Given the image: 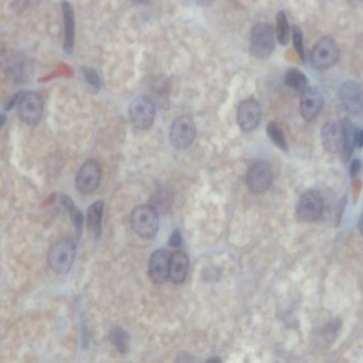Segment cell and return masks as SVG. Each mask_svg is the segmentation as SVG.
I'll return each instance as SVG.
<instances>
[{
  "label": "cell",
  "instance_id": "cell-1",
  "mask_svg": "<svg viewBox=\"0 0 363 363\" xmlns=\"http://www.w3.org/2000/svg\"><path fill=\"white\" fill-rule=\"evenodd\" d=\"M130 223L135 234L140 238H153L159 231V213L150 205L136 207L131 215Z\"/></svg>",
  "mask_w": 363,
  "mask_h": 363
},
{
  "label": "cell",
  "instance_id": "cell-2",
  "mask_svg": "<svg viewBox=\"0 0 363 363\" xmlns=\"http://www.w3.org/2000/svg\"><path fill=\"white\" fill-rule=\"evenodd\" d=\"M275 29L267 23L255 25L251 31L250 49L254 57L265 59L270 57L275 49Z\"/></svg>",
  "mask_w": 363,
  "mask_h": 363
},
{
  "label": "cell",
  "instance_id": "cell-3",
  "mask_svg": "<svg viewBox=\"0 0 363 363\" xmlns=\"http://www.w3.org/2000/svg\"><path fill=\"white\" fill-rule=\"evenodd\" d=\"M76 257V246L70 238H62L51 246L48 254L49 267L55 273L66 274L72 269Z\"/></svg>",
  "mask_w": 363,
  "mask_h": 363
},
{
  "label": "cell",
  "instance_id": "cell-4",
  "mask_svg": "<svg viewBox=\"0 0 363 363\" xmlns=\"http://www.w3.org/2000/svg\"><path fill=\"white\" fill-rule=\"evenodd\" d=\"M324 209V201L320 193L308 190L303 193L296 205V215L303 223H312L320 219Z\"/></svg>",
  "mask_w": 363,
  "mask_h": 363
},
{
  "label": "cell",
  "instance_id": "cell-5",
  "mask_svg": "<svg viewBox=\"0 0 363 363\" xmlns=\"http://www.w3.org/2000/svg\"><path fill=\"white\" fill-rule=\"evenodd\" d=\"M339 59V47L335 39L329 37H321L311 51L310 60L317 70L333 68Z\"/></svg>",
  "mask_w": 363,
  "mask_h": 363
},
{
  "label": "cell",
  "instance_id": "cell-6",
  "mask_svg": "<svg viewBox=\"0 0 363 363\" xmlns=\"http://www.w3.org/2000/svg\"><path fill=\"white\" fill-rule=\"evenodd\" d=\"M131 123L135 128L146 130L151 127L155 117V105L148 96L136 97L128 107Z\"/></svg>",
  "mask_w": 363,
  "mask_h": 363
},
{
  "label": "cell",
  "instance_id": "cell-7",
  "mask_svg": "<svg viewBox=\"0 0 363 363\" xmlns=\"http://www.w3.org/2000/svg\"><path fill=\"white\" fill-rule=\"evenodd\" d=\"M18 116L27 125L35 126L43 117L44 103L37 92H26L18 99Z\"/></svg>",
  "mask_w": 363,
  "mask_h": 363
},
{
  "label": "cell",
  "instance_id": "cell-8",
  "mask_svg": "<svg viewBox=\"0 0 363 363\" xmlns=\"http://www.w3.org/2000/svg\"><path fill=\"white\" fill-rule=\"evenodd\" d=\"M196 125L190 116L182 115L176 118L170 129V142L176 149H186L196 138Z\"/></svg>",
  "mask_w": 363,
  "mask_h": 363
},
{
  "label": "cell",
  "instance_id": "cell-9",
  "mask_svg": "<svg viewBox=\"0 0 363 363\" xmlns=\"http://www.w3.org/2000/svg\"><path fill=\"white\" fill-rule=\"evenodd\" d=\"M103 178L100 165L96 160L89 159L83 163L77 175L76 184L83 194H92L98 189Z\"/></svg>",
  "mask_w": 363,
  "mask_h": 363
},
{
  "label": "cell",
  "instance_id": "cell-10",
  "mask_svg": "<svg viewBox=\"0 0 363 363\" xmlns=\"http://www.w3.org/2000/svg\"><path fill=\"white\" fill-rule=\"evenodd\" d=\"M249 189L254 194H263L272 184L271 165L265 160L257 161L252 165L246 177Z\"/></svg>",
  "mask_w": 363,
  "mask_h": 363
},
{
  "label": "cell",
  "instance_id": "cell-11",
  "mask_svg": "<svg viewBox=\"0 0 363 363\" xmlns=\"http://www.w3.org/2000/svg\"><path fill=\"white\" fill-rule=\"evenodd\" d=\"M338 98L346 111L359 114L363 110V90L355 82H346L338 90Z\"/></svg>",
  "mask_w": 363,
  "mask_h": 363
},
{
  "label": "cell",
  "instance_id": "cell-12",
  "mask_svg": "<svg viewBox=\"0 0 363 363\" xmlns=\"http://www.w3.org/2000/svg\"><path fill=\"white\" fill-rule=\"evenodd\" d=\"M324 98L322 93L315 87H307L302 92L300 101V111L302 117L307 122L315 120L322 111Z\"/></svg>",
  "mask_w": 363,
  "mask_h": 363
},
{
  "label": "cell",
  "instance_id": "cell-13",
  "mask_svg": "<svg viewBox=\"0 0 363 363\" xmlns=\"http://www.w3.org/2000/svg\"><path fill=\"white\" fill-rule=\"evenodd\" d=\"M237 120L244 132H251L256 129L261 120V109L258 101L255 99L244 101L238 109Z\"/></svg>",
  "mask_w": 363,
  "mask_h": 363
},
{
  "label": "cell",
  "instance_id": "cell-14",
  "mask_svg": "<svg viewBox=\"0 0 363 363\" xmlns=\"http://www.w3.org/2000/svg\"><path fill=\"white\" fill-rule=\"evenodd\" d=\"M171 254L166 250L153 253L149 261V276L157 285H161L169 278Z\"/></svg>",
  "mask_w": 363,
  "mask_h": 363
},
{
  "label": "cell",
  "instance_id": "cell-15",
  "mask_svg": "<svg viewBox=\"0 0 363 363\" xmlns=\"http://www.w3.org/2000/svg\"><path fill=\"white\" fill-rule=\"evenodd\" d=\"M321 141L325 151L329 153H341L344 144L343 125L337 122L325 124L321 132Z\"/></svg>",
  "mask_w": 363,
  "mask_h": 363
},
{
  "label": "cell",
  "instance_id": "cell-16",
  "mask_svg": "<svg viewBox=\"0 0 363 363\" xmlns=\"http://www.w3.org/2000/svg\"><path fill=\"white\" fill-rule=\"evenodd\" d=\"M64 22V51L72 53L74 46V34H76V22L72 6L68 1L62 3Z\"/></svg>",
  "mask_w": 363,
  "mask_h": 363
},
{
  "label": "cell",
  "instance_id": "cell-17",
  "mask_svg": "<svg viewBox=\"0 0 363 363\" xmlns=\"http://www.w3.org/2000/svg\"><path fill=\"white\" fill-rule=\"evenodd\" d=\"M190 257L186 253L176 252L170 260L169 277L174 284L185 281L190 272Z\"/></svg>",
  "mask_w": 363,
  "mask_h": 363
},
{
  "label": "cell",
  "instance_id": "cell-18",
  "mask_svg": "<svg viewBox=\"0 0 363 363\" xmlns=\"http://www.w3.org/2000/svg\"><path fill=\"white\" fill-rule=\"evenodd\" d=\"M105 204L103 200H98L89 207L87 212V226L94 236H100L101 221H103Z\"/></svg>",
  "mask_w": 363,
  "mask_h": 363
},
{
  "label": "cell",
  "instance_id": "cell-19",
  "mask_svg": "<svg viewBox=\"0 0 363 363\" xmlns=\"http://www.w3.org/2000/svg\"><path fill=\"white\" fill-rule=\"evenodd\" d=\"M342 125H343L344 144L341 153L344 159L348 160L350 159L355 147H356L355 138H356L357 130L355 129L354 125L348 120H344Z\"/></svg>",
  "mask_w": 363,
  "mask_h": 363
},
{
  "label": "cell",
  "instance_id": "cell-20",
  "mask_svg": "<svg viewBox=\"0 0 363 363\" xmlns=\"http://www.w3.org/2000/svg\"><path fill=\"white\" fill-rule=\"evenodd\" d=\"M285 84L286 86L298 91V92H303L307 88L308 80L301 70H296V68H290L285 75Z\"/></svg>",
  "mask_w": 363,
  "mask_h": 363
},
{
  "label": "cell",
  "instance_id": "cell-21",
  "mask_svg": "<svg viewBox=\"0 0 363 363\" xmlns=\"http://www.w3.org/2000/svg\"><path fill=\"white\" fill-rule=\"evenodd\" d=\"M110 340L121 354H126L128 352L130 336L124 329H120V327H115V329H112L111 333H110Z\"/></svg>",
  "mask_w": 363,
  "mask_h": 363
},
{
  "label": "cell",
  "instance_id": "cell-22",
  "mask_svg": "<svg viewBox=\"0 0 363 363\" xmlns=\"http://www.w3.org/2000/svg\"><path fill=\"white\" fill-rule=\"evenodd\" d=\"M267 134L269 136L270 140L275 143L279 148L283 151H288V143L286 140L285 134L279 124L275 122H270L267 126Z\"/></svg>",
  "mask_w": 363,
  "mask_h": 363
},
{
  "label": "cell",
  "instance_id": "cell-23",
  "mask_svg": "<svg viewBox=\"0 0 363 363\" xmlns=\"http://www.w3.org/2000/svg\"><path fill=\"white\" fill-rule=\"evenodd\" d=\"M277 39L279 44L286 46L289 43L290 26L285 12H279L277 16Z\"/></svg>",
  "mask_w": 363,
  "mask_h": 363
},
{
  "label": "cell",
  "instance_id": "cell-24",
  "mask_svg": "<svg viewBox=\"0 0 363 363\" xmlns=\"http://www.w3.org/2000/svg\"><path fill=\"white\" fill-rule=\"evenodd\" d=\"M61 203L62 205L67 209L68 212H70V217H72V223H74V227L78 230H81V227H82L83 224L82 213L77 209V207L74 206V203H72V200L70 197L62 196Z\"/></svg>",
  "mask_w": 363,
  "mask_h": 363
},
{
  "label": "cell",
  "instance_id": "cell-25",
  "mask_svg": "<svg viewBox=\"0 0 363 363\" xmlns=\"http://www.w3.org/2000/svg\"><path fill=\"white\" fill-rule=\"evenodd\" d=\"M292 42H293L294 49L298 53V57L303 62L305 61L304 37L300 27H292Z\"/></svg>",
  "mask_w": 363,
  "mask_h": 363
},
{
  "label": "cell",
  "instance_id": "cell-26",
  "mask_svg": "<svg viewBox=\"0 0 363 363\" xmlns=\"http://www.w3.org/2000/svg\"><path fill=\"white\" fill-rule=\"evenodd\" d=\"M83 74H84L86 82L94 88L99 89L101 87V79L99 77L98 72L94 68H83Z\"/></svg>",
  "mask_w": 363,
  "mask_h": 363
},
{
  "label": "cell",
  "instance_id": "cell-27",
  "mask_svg": "<svg viewBox=\"0 0 363 363\" xmlns=\"http://www.w3.org/2000/svg\"><path fill=\"white\" fill-rule=\"evenodd\" d=\"M183 238H182V234H180V229H176L172 232L171 236H170L169 244L174 248H178L182 246Z\"/></svg>",
  "mask_w": 363,
  "mask_h": 363
},
{
  "label": "cell",
  "instance_id": "cell-28",
  "mask_svg": "<svg viewBox=\"0 0 363 363\" xmlns=\"http://www.w3.org/2000/svg\"><path fill=\"white\" fill-rule=\"evenodd\" d=\"M361 167H362V163H361L360 160H354L352 163V165H350V176H352V178L357 177L358 174L360 173Z\"/></svg>",
  "mask_w": 363,
  "mask_h": 363
},
{
  "label": "cell",
  "instance_id": "cell-29",
  "mask_svg": "<svg viewBox=\"0 0 363 363\" xmlns=\"http://www.w3.org/2000/svg\"><path fill=\"white\" fill-rule=\"evenodd\" d=\"M355 144H356V147H359V148H362V147H363V129L360 130V132H356V138H355Z\"/></svg>",
  "mask_w": 363,
  "mask_h": 363
},
{
  "label": "cell",
  "instance_id": "cell-30",
  "mask_svg": "<svg viewBox=\"0 0 363 363\" xmlns=\"http://www.w3.org/2000/svg\"><path fill=\"white\" fill-rule=\"evenodd\" d=\"M197 1H198V4L203 6H207L209 5V4L213 3V0H197Z\"/></svg>",
  "mask_w": 363,
  "mask_h": 363
},
{
  "label": "cell",
  "instance_id": "cell-31",
  "mask_svg": "<svg viewBox=\"0 0 363 363\" xmlns=\"http://www.w3.org/2000/svg\"><path fill=\"white\" fill-rule=\"evenodd\" d=\"M359 230H360L361 234L363 236V215L361 217L360 222H359Z\"/></svg>",
  "mask_w": 363,
  "mask_h": 363
}]
</instances>
